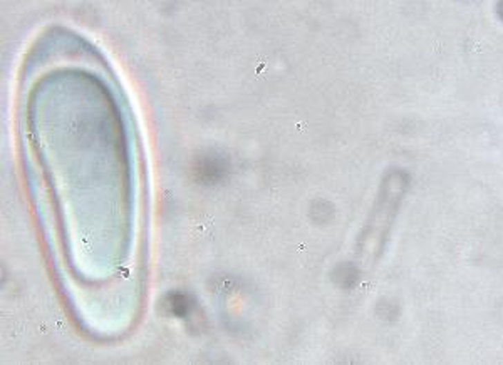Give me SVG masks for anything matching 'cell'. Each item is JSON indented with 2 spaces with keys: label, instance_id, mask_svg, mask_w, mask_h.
Returning <instances> with one entry per match:
<instances>
[{
  "label": "cell",
  "instance_id": "cell-1",
  "mask_svg": "<svg viewBox=\"0 0 503 365\" xmlns=\"http://www.w3.org/2000/svg\"><path fill=\"white\" fill-rule=\"evenodd\" d=\"M227 166L220 158L205 156L195 164V175L203 183H217L225 175Z\"/></svg>",
  "mask_w": 503,
  "mask_h": 365
},
{
  "label": "cell",
  "instance_id": "cell-2",
  "mask_svg": "<svg viewBox=\"0 0 503 365\" xmlns=\"http://www.w3.org/2000/svg\"><path fill=\"white\" fill-rule=\"evenodd\" d=\"M167 308L175 317H187L193 308V300L182 292H173L167 297Z\"/></svg>",
  "mask_w": 503,
  "mask_h": 365
}]
</instances>
